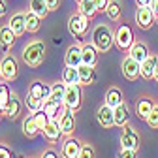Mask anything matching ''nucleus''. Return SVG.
I'll return each mask as SVG.
<instances>
[{
    "label": "nucleus",
    "instance_id": "1",
    "mask_svg": "<svg viewBox=\"0 0 158 158\" xmlns=\"http://www.w3.org/2000/svg\"><path fill=\"white\" fill-rule=\"evenodd\" d=\"M44 58H45V44L44 42L36 40V42H30L28 45H25V49H23L25 64H28L32 68H38L44 62Z\"/></svg>",
    "mask_w": 158,
    "mask_h": 158
},
{
    "label": "nucleus",
    "instance_id": "2",
    "mask_svg": "<svg viewBox=\"0 0 158 158\" xmlns=\"http://www.w3.org/2000/svg\"><path fill=\"white\" fill-rule=\"evenodd\" d=\"M92 44H94V47L98 51H102V53L109 51L111 45H115L113 44V32H111V28L107 25L94 27V30H92Z\"/></svg>",
    "mask_w": 158,
    "mask_h": 158
},
{
    "label": "nucleus",
    "instance_id": "3",
    "mask_svg": "<svg viewBox=\"0 0 158 158\" xmlns=\"http://www.w3.org/2000/svg\"><path fill=\"white\" fill-rule=\"evenodd\" d=\"M89 21H90V17H87L83 13H73V15H70V19H68V30H70V34L81 42L83 36H85V32L89 30Z\"/></svg>",
    "mask_w": 158,
    "mask_h": 158
},
{
    "label": "nucleus",
    "instance_id": "4",
    "mask_svg": "<svg viewBox=\"0 0 158 158\" xmlns=\"http://www.w3.org/2000/svg\"><path fill=\"white\" fill-rule=\"evenodd\" d=\"M113 44L123 49V51H128L132 45H134V32L128 25H121L117 28V32L113 34Z\"/></svg>",
    "mask_w": 158,
    "mask_h": 158
},
{
    "label": "nucleus",
    "instance_id": "5",
    "mask_svg": "<svg viewBox=\"0 0 158 158\" xmlns=\"http://www.w3.org/2000/svg\"><path fill=\"white\" fill-rule=\"evenodd\" d=\"M19 73V62L17 58L11 55H6L2 60H0V75H2V81H13Z\"/></svg>",
    "mask_w": 158,
    "mask_h": 158
},
{
    "label": "nucleus",
    "instance_id": "6",
    "mask_svg": "<svg viewBox=\"0 0 158 158\" xmlns=\"http://www.w3.org/2000/svg\"><path fill=\"white\" fill-rule=\"evenodd\" d=\"M81 85L75 83V85H66V94H64V106L72 111H77L81 107Z\"/></svg>",
    "mask_w": 158,
    "mask_h": 158
},
{
    "label": "nucleus",
    "instance_id": "7",
    "mask_svg": "<svg viewBox=\"0 0 158 158\" xmlns=\"http://www.w3.org/2000/svg\"><path fill=\"white\" fill-rule=\"evenodd\" d=\"M154 21H156V13L149 6H139V8H137V11H135V25L139 28L149 30Z\"/></svg>",
    "mask_w": 158,
    "mask_h": 158
},
{
    "label": "nucleus",
    "instance_id": "8",
    "mask_svg": "<svg viewBox=\"0 0 158 158\" xmlns=\"http://www.w3.org/2000/svg\"><path fill=\"white\" fill-rule=\"evenodd\" d=\"M121 68H123V75L128 79V81H135V79L141 75V64L137 62V60H134L132 56H126L124 58L123 64H121Z\"/></svg>",
    "mask_w": 158,
    "mask_h": 158
},
{
    "label": "nucleus",
    "instance_id": "9",
    "mask_svg": "<svg viewBox=\"0 0 158 158\" xmlns=\"http://www.w3.org/2000/svg\"><path fill=\"white\" fill-rule=\"evenodd\" d=\"M121 147L123 149H132V151L139 149V135H137V132L134 128L124 126V130L121 134Z\"/></svg>",
    "mask_w": 158,
    "mask_h": 158
},
{
    "label": "nucleus",
    "instance_id": "10",
    "mask_svg": "<svg viewBox=\"0 0 158 158\" xmlns=\"http://www.w3.org/2000/svg\"><path fill=\"white\" fill-rule=\"evenodd\" d=\"M64 64L66 66H72V68H79L83 64V51H81V45H70L66 49V55H64Z\"/></svg>",
    "mask_w": 158,
    "mask_h": 158
},
{
    "label": "nucleus",
    "instance_id": "11",
    "mask_svg": "<svg viewBox=\"0 0 158 158\" xmlns=\"http://www.w3.org/2000/svg\"><path fill=\"white\" fill-rule=\"evenodd\" d=\"M96 118H98V123H100L104 128H111L115 126V115H113V107H109L107 104L100 106L96 111Z\"/></svg>",
    "mask_w": 158,
    "mask_h": 158
},
{
    "label": "nucleus",
    "instance_id": "12",
    "mask_svg": "<svg viewBox=\"0 0 158 158\" xmlns=\"http://www.w3.org/2000/svg\"><path fill=\"white\" fill-rule=\"evenodd\" d=\"M42 134H44V137H45L49 143H56L64 135L62 130H60V124H58V121H55V118H53V121H49V124L42 130Z\"/></svg>",
    "mask_w": 158,
    "mask_h": 158
},
{
    "label": "nucleus",
    "instance_id": "13",
    "mask_svg": "<svg viewBox=\"0 0 158 158\" xmlns=\"http://www.w3.org/2000/svg\"><path fill=\"white\" fill-rule=\"evenodd\" d=\"M81 147H83V143L79 139H75V137H68V139L62 143V151L60 152H62L64 158H77Z\"/></svg>",
    "mask_w": 158,
    "mask_h": 158
},
{
    "label": "nucleus",
    "instance_id": "14",
    "mask_svg": "<svg viewBox=\"0 0 158 158\" xmlns=\"http://www.w3.org/2000/svg\"><path fill=\"white\" fill-rule=\"evenodd\" d=\"M28 96L40 98V100H49V96H51V85H45L42 81H34L28 87Z\"/></svg>",
    "mask_w": 158,
    "mask_h": 158
},
{
    "label": "nucleus",
    "instance_id": "15",
    "mask_svg": "<svg viewBox=\"0 0 158 158\" xmlns=\"http://www.w3.org/2000/svg\"><path fill=\"white\" fill-rule=\"evenodd\" d=\"M154 107H156V106H154V102L151 100V98L143 96V98H139V100L135 102V115L145 121V118L151 115V111H152Z\"/></svg>",
    "mask_w": 158,
    "mask_h": 158
},
{
    "label": "nucleus",
    "instance_id": "16",
    "mask_svg": "<svg viewBox=\"0 0 158 158\" xmlns=\"http://www.w3.org/2000/svg\"><path fill=\"white\" fill-rule=\"evenodd\" d=\"M58 124H60V130H62L64 135H72L73 130H75V117H73V111L66 107V111H64V115L60 117Z\"/></svg>",
    "mask_w": 158,
    "mask_h": 158
},
{
    "label": "nucleus",
    "instance_id": "17",
    "mask_svg": "<svg viewBox=\"0 0 158 158\" xmlns=\"http://www.w3.org/2000/svg\"><path fill=\"white\" fill-rule=\"evenodd\" d=\"M8 27L15 32V36H21L27 32V13H15L11 15Z\"/></svg>",
    "mask_w": 158,
    "mask_h": 158
},
{
    "label": "nucleus",
    "instance_id": "18",
    "mask_svg": "<svg viewBox=\"0 0 158 158\" xmlns=\"http://www.w3.org/2000/svg\"><path fill=\"white\" fill-rule=\"evenodd\" d=\"M2 107H4V117H8V118H17L19 113H21V102H19L17 94H11L10 100H8Z\"/></svg>",
    "mask_w": 158,
    "mask_h": 158
},
{
    "label": "nucleus",
    "instance_id": "19",
    "mask_svg": "<svg viewBox=\"0 0 158 158\" xmlns=\"http://www.w3.org/2000/svg\"><path fill=\"white\" fill-rule=\"evenodd\" d=\"M15 32L10 28V27H2L0 28V47H2L6 53H10V49L13 47L15 44Z\"/></svg>",
    "mask_w": 158,
    "mask_h": 158
},
{
    "label": "nucleus",
    "instance_id": "20",
    "mask_svg": "<svg viewBox=\"0 0 158 158\" xmlns=\"http://www.w3.org/2000/svg\"><path fill=\"white\" fill-rule=\"evenodd\" d=\"M156 60H158V56H156V55H149V56L145 58V60L141 62V77H143V79H147V81L154 79Z\"/></svg>",
    "mask_w": 158,
    "mask_h": 158
},
{
    "label": "nucleus",
    "instance_id": "21",
    "mask_svg": "<svg viewBox=\"0 0 158 158\" xmlns=\"http://www.w3.org/2000/svg\"><path fill=\"white\" fill-rule=\"evenodd\" d=\"M64 94H66V83L60 81V83H55L51 85V96L49 100L56 106H64Z\"/></svg>",
    "mask_w": 158,
    "mask_h": 158
},
{
    "label": "nucleus",
    "instance_id": "22",
    "mask_svg": "<svg viewBox=\"0 0 158 158\" xmlns=\"http://www.w3.org/2000/svg\"><path fill=\"white\" fill-rule=\"evenodd\" d=\"M77 70H79V83H81V85H90V83H94V81H96V72H94V66L81 64Z\"/></svg>",
    "mask_w": 158,
    "mask_h": 158
},
{
    "label": "nucleus",
    "instance_id": "23",
    "mask_svg": "<svg viewBox=\"0 0 158 158\" xmlns=\"http://www.w3.org/2000/svg\"><path fill=\"white\" fill-rule=\"evenodd\" d=\"M106 104L109 106V107H118L121 104H124V100H123V90L121 89H117V87H111V89H107V92H106Z\"/></svg>",
    "mask_w": 158,
    "mask_h": 158
},
{
    "label": "nucleus",
    "instance_id": "24",
    "mask_svg": "<svg viewBox=\"0 0 158 158\" xmlns=\"http://www.w3.org/2000/svg\"><path fill=\"white\" fill-rule=\"evenodd\" d=\"M40 132H42V128L38 126L34 115H28V117L23 118V134H25L27 137H36Z\"/></svg>",
    "mask_w": 158,
    "mask_h": 158
},
{
    "label": "nucleus",
    "instance_id": "25",
    "mask_svg": "<svg viewBox=\"0 0 158 158\" xmlns=\"http://www.w3.org/2000/svg\"><path fill=\"white\" fill-rule=\"evenodd\" d=\"M81 51H83V64L96 66V62H98V49L94 47V44L81 45Z\"/></svg>",
    "mask_w": 158,
    "mask_h": 158
},
{
    "label": "nucleus",
    "instance_id": "26",
    "mask_svg": "<svg viewBox=\"0 0 158 158\" xmlns=\"http://www.w3.org/2000/svg\"><path fill=\"white\" fill-rule=\"evenodd\" d=\"M128 55L134 58V60H137V62L141 64L145 58L149 56V49H147V45H145V44H139V42H137V44H134V45L128 49Z\"/></svg>",
    "mask_w": 158,
    "mask_h": 158
},
{
    "label": "nucleus",
    "instance_id": "27",
    "mask_svg": "<svg viewBox=\"0 0 158 158\" xmlns=\"http://www.w3.org/2000/svg\"><path fill=\"white\" fill-rule=\"evenodd\" d=\"M113 115H115V124L117 126H126L128 118H130V109L124 104H121L118 107L113 109Z\"/></svg>",
    "mask_w": 158,
    "mask_h": 158
},
{
    "label": "nucleus",
    "instance_id": "28",
    "mask_svg": "<svg viewBox=\"0 0 158 158\" xmlns=\"http://www.w3.org/2000/svg\"><path fill=\"white\" fill-rule=\"evenodd\" d=\"M40 28H42V17L36 15L34 11H27V32H32L36 34Z\"/></svg>",
    "mask_w": 158,
    "mask_h": 158
},
{
    "label": "nucleus",
    "instance_id": "29",
    "mask_svg": "<svg viewBox=\"0 0 158 158\" xmlns=\"http://www.w3.org/2000/svg\"><path fill=\"white\" fill-rule=\"evenodd\" d=\"M28 10L34 11L36 15H40L42 19H45V15L49 13V8L45 4V0H28Z\"/></svg>",
    "mask_w": 158,
    "mask_h": 158
},
{
    "label": "nucleus",
    "instance_id": "30",
    "mask_svg": "<svg viewBox=\"0 0 158 158\" xmlns=\"http://www.w3.org/2000/svg\"><path fill=\"white\" fill-rule=\"evenodd\" d=\"M62 81L66 85H75L79 83V70L77 68H72V66H66L64 72H62ZM81 85V83H79Z\"/></svg>",
    "mask_w": 158,
    "mask_h": 158
},
{
    "label": "nucleus",
    "instance_id": "31",
    "mask_svg": "<svg viewBox=\"0 0 158 158\" xmlns=\"http://www.w3.org/2000/svg\"><path fill=\"white\" fill-rule=\"evenodd\" d=\"M79 13H83V15H87V17L92 19V17L98 13L94 0H83V2H79Z\"/></svg>",
    "mask_w": 158,
    "mask_h": 158
},
{
    "label": "nucleus",
    "instance_id": "32",
    "mask_svg": "<svg viewBox=\"0 0 158 158\" xmlns=\"http://www.w3.org/2000/svg\"><path fill=\"white\" fill-rule=\"evenodd\" d=\"M106 13L111 21H121V6H118V2H109L106 8Z\"/></svg>",
    "mask_w": 158,
    "mask_h": 158
},
{
    "label": "nucleus",
    "instance_id": "33",
    "mask_svg": "<svg viewBox=\"0 0 158 158\" xmlns=\"http://www.w3.org/2000/svg\"><path fill=\"white\" fill-rule=\"evenodd\" d=\"M25 104H27V107H28L30 113H36V111H40V109L44 107V100H40V98H34V96H28V94H27Z\"/></svg>",
    "mask_w": 158,
    "mask_h": 158
},
{
    "label": "nucleus",
    "instance_id": "34",
    "mask_svg": "<svg viewBox=\"0 0 158 158\" xmlns=\"http://www.w3.org/2000/svg\"><path fill=\"white\" fill-rule=\"evenodd\" d=\"M32 115H34V118H36L38 126L42 128V130H44V128H45V126L49 124V121H51V118H49V115H47V113H45L44 109H40V111H36V113H32Z\"/></svg>",
    "mask_w": 158,
    "mask_h": 158
},
{
    "label": "nucleus",
    "instance_id": "35",
    "mask_svg": "<svg viewBox=\"0 0 158 158\" xmlns=\"http://www.w3.org/2000/svg\"><path fill=\"white\" fill-rule=\"evenodd\" d=\"M10 96H11V90L8 89V85H4L2 81H0V104L4 106L10 100Z\"/></svg>",
    "mask_w": 158,
    "mask_h": 158
},
{
    "label": "nucleus",
    "instance_id": "36",
    "mask_svg": "<svg viewBox=\"0 0 158 158\" xmlns=\"http://www.w3.org/2000/svg\"><path fill=\"white\" fill-rule=\"evenodd\" d=\"M77 158H96V152H94L92 145H83L81 151H79V156Z\"/></svg>",
    "mask_w": 158,
    "mask_h": 158
},
{
    "label": "nucleus",
    "instance_id": "37",
    "mask_svg": "<svg viewBox=\"0 0 158 158\" xmlns=\"http://www.w3.org/2000/svg\"><path fill=\"white\" fill-rule=\"evenodd\" d=\"M145 123H147L151 128H158V107H154V109L151 111V115L145 118Z\"/></svg>",
    "mask_w": 158,
    "mask_h": 158
},
{
    "label": "nucleus",
    "instance_id": "38",
    "mask_svg": "<svg viewBox=\"0 0 158 158\" xmlns=\"http://www.w3.org/2000/svg\"><path fill=\"white\" fill-rule=\"evenodd\" d=\"M118 158H137V151H132V149H123L118 152Z\"/></svg>",
    "mask_w": 158,
    "mask_h": 158
},
{
    "label": "nucleus",
    "instance_id": "39",
    "mask_svg": "<svg viewBox=\"0 0 158 158\" xmlns=\"http://www.w3.org/2000/svg\"><path fill=\"white\" fill-rule=\"evenodd\" d=\"M94 4H96L98 13H100V11H106V8H107V4H109V0H94Z\"/></svg>",
    "mask_w": 158,
    "mask_h": 158
},
{
    "label": "nucleus",
    "instance_id": "40",
    "mask_svg": "<svg viewBox=\"0 0 158 158\" xmlns=\"http://www.w3.org/2000/svg\"><path fill=\"white\" fill-rule=\"evenodd\" d=\"M0 158H11V151L6 145H0Z\"/></svg>",
    "mask_w": 158,
    "mask_h": 158
},
{
    "label": "nucleus",
    "instance_id": "41",
    "mask_svg": "<svg viewBox=\"0 0 158 158\" xmlns=\"http://www.w3.org/2000/svg\"><path fill=\"white\" fill-rule=\"evenodd\" d=\"M45 4H47L49 11H55L58 8V4H60V0H45Z\"/></svg>",
    "mask_w": 158,
    "mask_h": 158
},
{
    "label": "nucleus",
    "instance_id": "42",
    "mask_svg": "<svg viewBox=\"0 0 158 158\" xmlns=\"http://www.w3.org/2000/svg\"><path fill=\"white\" fill-rule=\"evenodd\" d=\"M8 11V6H6V0H0V17H4Z\"/></svg>",
    "mask_w": 158,
    "mask_h": 158
},
{
    "label": "nucleus",
    "instance_id": "43",
    "mask_svg": "<svg viewBox=\"0 0 158 158\" xmlns=\"http://www.w3.org/2000/svg\"><path fill=\"white\" fill-rule=\"evenodd\" d=\"M42 158H58V154H56L55 151H45V152L42 154Z\"/></svg>",
    "mask_w": 158,
    "mask_h": 158
},
{
    "label": "nucleus",
    "instance_id": "44",
    "mask_svg": "<svg viewBox=\"0 0 158 158\" xmlns=\"http://www.w3.org/2000/svg\"><path fill=\"white\" fill-rule=\"evenodd\" d=\"M149 8L156 13V11H158V0H151V6H149Z\"/></svg>",
    "mask_w": 158,
    "mask_h": 158
},
{
    "label": "nucleus",
    "instance_id": "45",
    "mask_svg": "<svg viewBox=\"0 0 158 158\" xmlns=\"http://www.w3.org/2000/svg\"><path fill=\"white\" fill-rule=\"evenodd\" d=\"M137 6H151V0H135Z\"/></svg>",
    "mask_w": 158,
    "mask_h": 158
},
{
    "label": "nucleus",
    "instance_id": "46",
    "mask_svg": "<svg viewBox=\"0 0 158 158\" xmlns=\"http://www.w3.org/2000/svg\"><path fill=\"white\" fill-rule=\"evenodd\" d=\"M154 79L158 81V60H156V68H154Z\"/></svg>",
    "mask_w": 158,
    "mask_h": 158
},
{
    "label": "nucleus",
    "instance_id": "47",
    "mask_svg": "<svg viewBox=\"0 0 158 158\" xmlns=\"http://www.w3.org/2000/svg\"><path fill=\"white\" fill-rule=\"evenodd\" d=\"M2 115H4V107H2V104H0V118H2Z\"/></svg>",
    "mask_w": 158,
    "mask_h": 158
},
{
    "label": "nucleus",
    "instance_id": "48",
    "mask_svg": "<svg viewBox=\"0 0 158 158\" xmlns=\"http://www.w3.org/2000/svg\"><path fill=\"white\" fill-rule=\"evenodd\" d=\"M156 21H158V11H156Z\"/></svg>",
    "mask_w": 158,
    "mask_h": 158
},
{
    "label": "nucleus",
    "instance_id": "49",
    "mask_svg": "<svg viewBox=\"0 0 158 158\" xmlns=\"http://www.w3.org/2000/svg\"><path fill=\"white\" fill-rule=\"evenodd\" d=\"M77 2H83V0H77Z\"/></svg>",
    "mask_w": 158,
    "mask_h": 158
},
{
    "label": "nucleus",
    "instance_id": "50",
    "mask_svg": "<svg viewBox=\"0 0 158 158\" xmlns=\"http://www.w3.org/2000/svg\"><path fill=\"white\" fill-rule=\"evenodd\" d=\"M0 81H2V75H0Z\"/></svg>",
    "mask_w": 158,
    "mask_h": 158
}]
</instances>
